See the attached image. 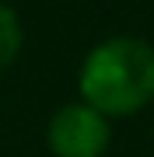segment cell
Segmentation results:
<instances>
[{"label":"cell","mask_w":154,"mask_h":157,"mask_svg":"<svg viewBox=\"0 0 154 157\" xmlns=\"http://www.w3.org/2000/svg\"><path fill=\"white\" fill-rule=\"evenodd\" d=\"M81 94L105 119L140 112L154 98V49L133 35L98 42L81 67Z\"/></svg>","instance_id":"obj_1"},{"label":"cell","mask_w":154,"mask_h":157,"mask_svg":"<svg viewBox=\"0 0 154 157\" xmlns=\"http://www.w3.org/2000/svg\"><path fill=\"white\" fill-rule=\"evenodd\" d=\"M109 136H112L109 119L84 101L63 105L49 119V129H46L49 150L56 157H102L109 147Z\"/></svg>","instance_id":"obj_2"},{"label":"cell","mask_w":154,"mask_h":157,"mask_svg":"<svg viewBox=\"0 0 154 157\" xmlns=\"http://www.w3.org/2000/svg\"><path fill=\"white\" fill-rule=\"evenodd\" d=\"M21 52V25H18V14L7 4H0V70L11 67Z\"/></svg>","instance_id":"obj_3"}]
</instances>
